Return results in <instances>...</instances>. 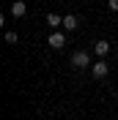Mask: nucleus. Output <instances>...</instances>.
<instances>
[{"instance_id": "nucleus-1", "label": "nucleus", "mask_w": 118, "mask_h": 120, "mask_svg": "<svg viewBox=\"0 0 118 120\" xmlns=\"http://www.w3.org/2000/svg\"><path fill=\"white\" fill-rule=\"evenodd\" d=\"M72 66H77V68H88V66H91L88 52H74V55H72Z\"/></svg>"}, {"instance_id": "nucleus-9", "label": "nucleus", "mask_w": 118, "mask_h": 120, "mask_svg": "<svg viewBox=\"0 0 118 120\" xmlns=\"http://www.w3.org/2000/svg\"><path fill=\"white\" fill-rule=\"evenodd\" d=\"M107 8L110 11H118V0H107Z\"/></svg>"}, {"instance_id": "nucleus-4", "label": "nucleus", "mask_w": 118, "mask_h": 120, "mask_svg": "<svg viewBox=\"0 0 118 120\" xmlns=\"http://www.w3.org/2000/svg\"><path fill=\"white\" fill-rule=\"evenodd\" d=\"M93 52L99 55V57H107V52H110V44L102 38V41H96V44H93Z\"/></svg>"}, {"instance_id": "nucleus-5", "label": "nucleus", "mask_w": 118, "mask_h": 120, "mask_svg": "<svg viewBox=\"0 0 118 120\" xmlns=\"http://www.w3.org/2000/svg\"><path fill=\"white\" fill-rule=\"evenodd\" d=\"M8 11H11V16H25L28 6H25L22 0H17V3H11V8H8Z\"/></svg>"}, {"instance_id": "nucleus-8", "label": "nucleus", "mask_w": 118, "mask_h": 120, "mask_svg": "<svg viewBox=\"0 0 118 120\" xmlns=\"http://www.w3.org/2000/svg\"><path fill=\"white\" fill-rule=\"evenodd\" d=\"M6 41H8V44H17V41H19V36H17L14 30H8V33H6Z\"/></svg>"}, {"instance_id": "nucleus-7", "label": "nucleus", "mask_w": 118, "mask_h": 120, "mask_svg": "<svg viewBox=\"0 0 118 120\" xmlns=\"http://www.w3.org/2000/svg\"><path fill=\"white\" fill-rule=\"evenodd\" d=\"M47 25H50V27H58V25H63V22H60L58 14H47Z\"/></svg>"}, {"instance_id": "nucleus-6", "label": "nucleus", "mask_w": 118, "mask_h": 120, "mask_svg": "<svg viewBox=\"0 0 118 120\" xmlns=\"http://www.w3.org/2000/svg\"><path fill=\"white\" fill-rule=\"evenodd\" d=\"M77 25H80V22H77V16H74V14L63 16V27H66V30H77Z\"/></svg>"}, {"instance_id": "nucleus-3", "label": "nucleus", "mask_w": 118, "mask_h": 120, "mask_svg": "<svg viewBox=\"0 0 118 120\" xmlns=\"http://www.w3.org/2000/svg\"><path fill=\"white\" fill-rule=\"evenodd\" d=\"M50 46L52 49H63V46H66V36H63V33H52L50 36Z\"/></svg>"}, {"instance_id": "nucleus-2", "label": "nucleus", "mask_w": 118, "mask_h": 120, "mask_svg": "<svg viewBox=\"0 0 118 120\" xmlns=\"http://www.w3.org/2000/svg\"><path fill=\"white\" fill-rule=\"evenodd\" d=\"M91 74H93L96 79H104V76H107V63H104V60L93 63V66H91Z\"/></svg>"}]
</instances>
